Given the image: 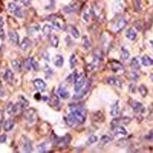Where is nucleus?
Returning <instances> with one entry per match:
<instances>
[{
    "mask_svg": "<svg viewBox=\"0 0 153 153\" xmlns=\"http://www.w3.org/2000/svg\"><path fill=\"white\" fill-rule=\"evenodd\" d=\"M71 113L66 117V123L69 126H73L76 124H81L85 121L86 110L77 105L70 106Z\"/></svg>",
    "mask_w": 153,
    "mask_h": 153,
    "instance_id": "obj_1",
    "label": "nucleus"
},
{
    "mask_svg": "<svg viewBox=\"0 0 153 153\" xmlns=\"http://www.w3.org/2000/svg\"><path fill=\"white\" fill-rule=\"evenodd\" d=\"M85 76L83 73H80L76 75V79L74 81V91L75 92L77 93L80 91L81 87L85 84Z\"/></svg>",
    "mask_w": 153,
    "mask_h": 153,
    "instance_id": "obj_2",
    "label": "nucleus"
},
{
    "mask_svg": "<svg viewBox=\"0 0 153 153\" xmlns=\"http://www.w3.org/2000/svg\"><path fill=\"white\" fill-rule=\"evenodd\" d=\"M24 66L27 71H31L33 70L35 71H38V64L36 62L33 57H28L24 63Z\"/></svg>",
    "mask_w": 153,
    "mask_h": 153,
    "instance_id": "obj_3",
    "label": "nucleus"
},
{
    "mask_svg": "<svg viewBox=\"0 0 153 153\" xmlns=\"http://www.w3.org/2000/svg\"><path fill=\"white\" fill-rule=\"evenodd\" d=\"M8 9H9V11L11 12V13H13V14L16 15L17 17L19 18H23V12L22 9L21 8L18 6L16 3L14 2H10L8 5Z\"/></svg>",
    "mask_w": 153,
    "mask_h": 153,
    "instance_id": "obj_4",
    "label": "nucleus"
},
{
    "mask_svg": "<svg viewBox=\"0 0 153 153\" xmlns=\"http://www.w3.org/2000/svg\"><path fill=\"white\" fill-rule=\"evenodd\" d=\"M91 80H88L87 82H85L84 85L81 87V89H80V91L76 93V94H75V95L74 96V99H80V98L83 97L84 96H85L86 94L87 93V91H89V88L91 87Z\"/></svg>",
    "mask_w": 153,
    "mask_h": 153,
    "instance_id": "obj_5",
    "label": "nucleus"
},
{
    "mask_svg": "<svg viewBox=\"0 0 153 153\" xmlns=\"http://www.w3.org/2000/svg\"><path fill=\"white\" fill-rule=\"evenodd\" d=\"M24 117L28 122H35L37 117L36 112H35V110H34V109H30V110H26V111L24 113Z\"/></svg>",
    "mask_w": 153,
    "mask_h": 153,
    "instance_id": "obj_6",
    "label": "nucleus"
},
{
    "mask_svg": "<svg viewBox=\"0 0 153 153\" xmlns=\"http://www.w3.org/2000/svg\"><path fill=\"white\" fill-rule=\"evenodd\" d=\"M22 148L23 152H31L33 150L31 141L27 137L22 138Z\"/></svg>",
    "mask_w": 153,
    "mask_h": 153,
    "instance_id": "obj_7",
    "label": "nucleus"
},
{
    "mask_svg": "<svg viewBox=\"0 0 153 153\" xmlns=\"http://www.w3.org/2000/svg\"><path fill=\"white\" fill-rule=\"evenodd\" d=\"M7 113H9V115H13L15 113H17L19 110H21V108L19 106V103H16V104H14L12 103H9V105L7 106Z\"/></svg>",
    "mask_w": 153,
    "mask_h": 153,
    "instance_id": "obj_8",
    "label": "nucleus"
},
{
    "mask_svg": "<svg viewBox=\"0 0 153 153\" xmlns=\"http://www.w3.org/2000/svg\"><path fill=\"white\" fill-rule=\"evenodd\" d=\"M33 84L38 91H44L46 88V84L42 79H35L33 81Z\"/></svg>",
    "mask_w": 153,
    "mask_h": 153,
    "instance_id": "obj_9",
    "label": "nucleus"
},
{
    "mask_svg": "<svg viewBox=\"0 0 153 153\" xmlns=\"http://www.w3.org/2000/svg\"><path fill=\"white\" fill-rule=\"evenodd\" d=\"M4 80L5 81L9 83V84H12L13 83V80H14V74L12 73V71L11 70L8 69L6 70V71L4 74Z\"/></svg>",
    "mask_w": 153,
    "mask_h": 153,
    "instance_id": "obj_10",
    "label": "nucleus"
},
{
    "mask_svg": "<svg viewBox=\"0 0 153 153\" xmlns=\"http://www.w3.org/2000/svg\"><path fill=\"white\" fill-rule=\"evenodd\" d=\"M129 104L131 105L132 108L133 109V110L136 112V113H140V112L143 111V104L139 103V102H137V101L131 100V102H129Z\"/></svg>",
    "mask_w": 153,
    "mask_h": 153,
    "instance_id": "obj_11",
    "label": "nucleus"
},
{
    "mask_svg": "<svg viewBox=\"0 0 153 153\" xmlns=\"http://www.w3.org/2000/svg\"><path fill=\"white\" fill-rule=\"evenodd\" d=\"M70 141H71V136L69 135H66L65 137H62L61 139H59L58 140V146H61V147H66L67 146H68Z\"/></svg>",
    "mask_w": 153,
    "mask_h": 153,
    "instance_id": "obj_12",
    "label": "nucleus"
},
{
    "mask_svg": "<svg viewBox=\"0 0 153 153\" xmlns=\"http://www.w3.org/2000/svg\"><path fill=\"white\" fill-rule=\"evenodd\" d=\"M9 38H10L11 42H12L15 45H17L19 43V37L18 33L16 31H10L9 32Z\"/></svg>",
    "mask_w": 153,
    "mask_h": 153,
    "instance_id": "obj_13",
    "label": "nucleus"
},
{
    "mask_svg": "<svg viewBox=\"0 0 153 153\" xmlns=\"http://www.w3.org/2000/svg\"><path fill=\"white\" fill-rule=\"evenodd\" d=\"M126 25L127 22L126 19H120V20L117 22L116 25H115V30H116V31H120L124 27H126Z\"/></svg>",
    "mask_w": 153,
    "mask_h": 153,
    "instance_id": "obj_14",
    "label": "nucleus"
},
{
    "mask_svg": "<svg viewBox=\"0 0 153 153\" xmlns=\"http://www.w3.org/2000/svg\"><path fill=\"white\" fill-rule=\"evenodd\" d=\"M78 9V5L76 3H71L70 5H68L67 6H65L64 11H65L66 13H71V12H76Z\"/></svg>",
    "mask_w": 153,
    "mask_h": 153,
    "instance_id": "obj_15",
    "label": "nucleus"
},
{
    "mask_svg": "<svg viewBox=\"0 0 153 153\" xmlns=\"http://www.w3.org/2000/svg\"><path fill=\"white\" fill-rule=\"evenodd\" d=\"M110 65H111V69L113 72H118L120 71H123V66L120 62H117L116 61H112Z\"/></svg>",
    "mask_w": 153,
    "mask_h": 153,
    "instance_id": "obj_16",
    "label": "nucleus"
},
{
    "mask_svg": "<svg viewBox=\"0 0 153 153\" xmlns=\"http://www.w3.org/2000/svg\"><path fill=\"white\" fill-rule=\"evenodd\" d=\"M106 81H107L108 84H110V85L117 86V87H121V81H120L118 78H117V77L110 76V77H108Z\"/></svg>",
    "mask_w": 153,
    "mask_h": 153,
    "instance_id": "obj_17",
    "label": "nucleus"
},
{
    "mask_svg": "<svg viewBox=\"0 0 153 153\" xmlns=\"http://www.w3.org/2000/svg\"><path fill=\"white\" fill-rule=\"evenodd\" d=\"M113 132H114V134L116 136H120V135H121V136H126L127 134L126 130L122 126H116L115 128H113Z\"/></svg>",
    "mask_w": 153,
    "mask_h": 153,
    "instance_id": "obj_18",
    "label": "nucleus"
},
{
    "mask_svg": "<svg viewBox=\"0 0 153 153\" xmlns=\"http://www.w3.org/2000/svg\"><path fill=\"white\" fill-rule=\"evenodd\" d=\"M57 92H58V94L60 95V97H61V98H63V99H68V98L69 97L70 94L65 87H60L59 89H58V91H57Z\"/></svg>",
    "mask_w": 153,
    "mask_h": 153,
    "instance_id": "obj_19",
    "label": "nucleus"
},
{
    "mask_svg": "<svg viewBox=\"0 0 153 153\" xmlns=\"http://www.w3.org/2000/svg\"><path fill=\"white\" fill-rule=\"evenodd\" d=\"M54 63L56 67H57V68H61L63 66V65H64V57L61 55H60V54H57L54 57Z\"/></svg>",
    "mask_w": 153,
    "mask_h": 153,
    "instance_id": "obj_20",
    "label": "nucleus"
},
{
    "mask_svg": "<svg viewBox=\"0 0 153 153\" xmlns=\"http://www.w3.org/2000/svg\"><path fill=\"white\" fill-rule=\"evenodd\" d=\"M31 45V41H30L28 38H25L22 40V43L20 44V48H21L22 50L25 51L28 48H29Z\"/></svg>",
    "mask_w": 153,
    "mask_h": 153,
    "instance_id": "obj_21",
    "label": "nucleus"
},
{
    "mask_svg": "<svg viewBox=\"0 0 153 153\" xmlns=\"http://www.w3.org/2000/svg\"><path fill=\"white\" fill-rule=\"evenodd\" d=\"M142 63L144 66H152L153 65V59H152L151 57H149L148 55H144L142 57Z\"/></svg>",
    "mask_w": 153,
    "mask_h": 153,
    "instance_id": "obj_22",
    "label": "nucleus"
},
{
    "mask_svg": "<svg viewBox=\"0 0 153 153\" xmlns=\"http://www.w3.org/2000/svg\"><path fill=\"white\" fill-rule=\"evenodd\" d=\"M19 102H18V103H19V106H20V108H21V110H22V109H25V108H26L27 106H28V104H29V103H28V101L25 98H24L23 97H19Z\"/></svg>",
    "mask_w": 153,
    "mask_h": 153,
    "instance_id": "obj_23",
    "label": "nucleus"
},
{
    "mask_svg": "<svg viewBox=\"0 0 153 153\" xmlns=\"http://www.w3.org/2000/svg\"><path fill=\"white\" fill-rule=\"evenodd\" d=\"M14 125H15L14 120L9 119V120H8L5 123V124H4V129H5V131H6V132L10 131L11 129L14 127Z\"/></svg>",
    "mask_w": 153,
    "mask_h": 153,
    "instance_id": "obj_24",
    "label": "nucleus"
},
{
    "mask_svg": "<svg viewBox=\"0 0 153 153\" xmlns=\"http://www.w3.org/2000/svg\"><path fill=\"white\" fill-rule=\"evenodd\" d=\"M119 110H120V107H119V101H117L112 106L111 111H110V115L113 117H116L119 113Z\"/></svg>",
    "mask_w": 153,
    "mask_h": 153,
    "instance_id": "obj_25",
    "label": "nucleus"
},
{
    "mask_svg": "<svg viewBox=\"0 0 153 153\" xmlns=\"http://www.w3.org/2000/svg\"><path fill=\"white\" fill-rule=\"evenodd\" d=\"M59 103V99L57 97V96L55 95V94H53L50 99V103H49L50 106H53V107H56V106H58Z\"/></svg>",
    "mask_w": 153,
    "mask_h": 153,
    "instance_id": "obj_26",
    "label": "nucleus"
},
{
    "mask_svg": "<svg viewBox=\"0 0 153 153\" xmlns=\"http://www.w3.org/2000/svg\"><path fill=\"white\" fill-rule=\"evenodd\" d=\"M129 56H130V54H129V51L126 49L125 48H122L121 49V54H120V57L123 61H126L129 58Z\"/></svg>",
    "mask_w": 153,
    "mask_h": 153,
    "instance_id": "obj_27",
    "label": "nucleus"
},
{
    "mask_svg": "<svg viewBox=\"0 0 153 153\" xmlns=\"http://www.w3.org/2000/svg\"><path fill=\"white\" fill-rule=\"evenodd\" d=\"M126 37L128 38H129V40H135L136 38V31H134L132 28H129L128 31H127L126 32Z\"/></svg>",
    "mask_w": 153,
    "mask_h": 153,
    "instance_id": "obj_28",
    "label": "nucleus"
},
{
    "mask_svg": "<svg viewBox=\"0 0 153 153\" xmlns=\"http://www.w3.org/2000/svg\"><path fill=\"white\" fill-rule=\"evenodd\" d=\"M133 6L137 12H141L142 6H141V0H132Z\"/></svg>",
    "mask_w": 153,
    "mask_h": 153,
    "instance_id": "obj_29",
    "label": "nucleus"
},
{
    "mask_svg": "<svg viewBox=\"0 0 153 153\" xmlns=\"http://www.w3.org/2000/svg\"><path fill=\"white\" fill-rule=\"evenodd\" d=\"M50 42H51V45L54 48H57V45H58V43H59L58 38H57V36H55V35L51 36Z\"/></svg>",
    "mask_w": 153,
    "mask_h": 153,
    "instance_id": "obj_30",
    "label": "nucleus"
},
{
    "mask_svg": "<svg viewBox=\"0 0 153 153\" xmlns=\"http://www.w3.org/2000/svg\"><path fill=\"white\" fill-rule=\"evenodd\" d=\"M51 30H52V28H51L49 25H45L43 27L44 35L48 36V35L51 34Z\"/></svg>",
    "mask_w": 153,
    "mask_h": 153,
    "instance_id": "obj_31",
    "label": "nucleus"
},
{
    "mask_svg": "<svg viewBox=\"0 0 153 153\" xmlns=\"http://www.w3.org/2000/svg\"><path fill=\"white\" fill-rule=\"evenodd\" d=\"M131 66H132V68L135 70L139 69V68H140V67H139V61H138V60L136 59V57H134V58L132 59V61H131Z\"/></svg>",
    "mask_w": 153,
    "mask_h": 153,
    "instance_id": "obj_32",
    "label": "nucleus"
},
{
    "mask_svg": "<svg viewBox=\"0 0 153 153\" xmlns=\"http://www.w3.org/2000/svg\"><path fill=\"white\" fill-rule=\"evenodd\" d=\"M139 91L142 95V97H146L147 94H148V90H147V88L144 85H141L139 87Z\"/></svg>",
    "mask_w": 153,
    "mask_h": 153,
    "instance_id": "obj_33",
    "label": "nucleus"
},
{
    "mask_svg": "<svg viewBox=\"0 0 153 153\" xmlns=\"http://www.w3.org/2000/svg\"><path fill=\"white\" fill-rule=\"evenodd\" d=\"M76 63H77V60H76V57H75L74 54H72V55L71 56V58H70V65H71V68H74L76 65Z\"/></svg>",
    "mask_w": 153,
    "mask_h": 153,
    "instance_id": "obj_34",
    "label": "nucleus"
},
{
    "mask_svg": "<svg viewBox=\"0 0 153 153\" xmlns=\"http://www.w3.org/2000/svg\"><path fill=\"white\" fill-rule=\"evenodd\" d=\"M12 66L16 71H19L21 68V63L17 60H14L12 61Z\"/></svg>",
    "mask_w": 153,
    "mask_h": 153,
    "instance_id": "obj_35",
    "label": "nucleus"
},
{
    "mask_svg": "<svg viewBox=\"0 0 153 153\" xmlns=\"http://www.w3.org/2000/svg\"><path fill=\"white\" fill-rule=\"evenodd\" d=\"M71 32L72 35H73L75 38H77L80 37V32H79V31L77 30V28H76V27H72L71 29Z\"/></svg>",
    "mask_w": 153,
    "mask_h": 153,
    "instance_id": "obj_36",
    "label": "nucleus"
},
{
    "mask_svg": "<svg viewBox=\"0 0 153 153\" xmlns=\"http://www.w3.org/2000/svg\"><path fill=\"white\" fill-rule=\"evenodd\" d=\"M97 141V137L96 136H91L90 137L88 138V140H87V143L88 145H91L94 144V143Z\"/></svg>",
    "mask_w": 153,
    "mask_h": 153,
    "instance_id": "obj_37",
    "label": "nucleus"
},
{
    "mask_svg": "<svg viewBox=\"0 0 153 153\" xmlns=\"http://www.w3.org/2000/svg\"><path fill=\"white\" fill-rule=\"evenodd\" d=\"M112 139V138L109 136H103L101 138V143L103 144H106V143H109Z\"/></svg>",
    "mask_w": 153,
    "mask_h": 153,
    "instance_id": "obj_38",
    "label": "nucleus"
},
{
    "mask_svg": "<svg viewBox=\"0 0 153 153\" xmlns=\"http://www.w3.org/2000/svg\"><path fill=\"white\" fill-rule=\"evenodd\" d=\"M129 79L132 80H138V79H139V75L136 73H135V72H132V73H130V74H129Z\"/></svg>",
    "mask_w": 153,
    "mask_h": 153,
    "instance_id": "obj_39",
    "label": "nucleus"
},
{
    "mask_svg": "<svg viewBox=\"0 0 153 153\" xmlns=\"http://www.w3.org/2000/svg\"><path fill=\"white\" fill-rule=\"evenodd\" d=\"M6 141V136H5V134L3 135H1L0 136V143H3Z\"/></svg>",
    "mask_w": 153,
    "mask_h": 153,
    "instance_id": "obj_40",
    "label": "nucleus"
},
{
    "mask_svg": "<svg viewBox=\"0 0 153 153\" xmlns=\"http://www.w3.org/2000/svg\"><path fill=\"white\" fill-rule=\"evenodd\" d=\"M146 139H149V140H153V130L150 131L149 134L146 136Z\"/></svg>",
    "mask_w": 153,
    "mask_h": 153,
    "instance_id": "obj_41",
    "label": "nucleus"
},
{
    "mask_svg": "<svg viewBox=\"0 0 153 153\" xmlns=\"http://www.w3.org/2000/svg\"><path fill=\"white\" fill-rule=\"evenodd\" d=\"M2 120H3V113L2 110H0V129H1V126H2Z\"/></svg>",
    "mask_w": 153,
    "mask_h": 153,
    "instance_id": "obj_42",
    "label": "nucleus"
},
{
    "mask_svg": "<svg viewBox=\"0 0 153 153\" xmlns=\"http://www.w3.org/2000/svg\"><path fill=\"white\" fill-rule=\"evenodd\" d=\"M30 2H31V0H22V2L25 5H29Z\"/></svg>",
    "mask_w": 153,
    "mask_h": 153,
    "instance_id": "obj_43",
    "label": "nucleus"
},
{
    "mask_svg": "<svg viewBox=\"0 0 153 153\" xmlns=\"http://www.w3.org/2000/svg\"><path fill=\"white\" fill-rule=\"evenodd\" d=\"M3 21H2V19L1 17H0V28H2V26H3Z\"/></svg>",
    "mask_w": 153,
    "mask_h": 153,
    "instance_id": "obj_44",
    "label": "nucleus"
},
{
    "mask_svg": "<svg viewBox=\"0 0 153 153\" xmlns=\"http://www.w3.org/2000/svg\"><path fill=\"white\" fill-rule=\"evenodd\" d=\"M150 77H151V80H152V81L153 82V74H152L150 75Z\"/></svg>",
    "mask_w": 153,
    "mask_h": 153,
    "instance_id": "obj_45",
    "label": "nucleus"
},
{
    "mask_svg": "<svg viewBox=\"0 0 153 153\" xmlns=\"http://www.w3.org/2000/svg\"><path fill=\"white\" fill-rule=\"evenodd\" d=\"M15 2H22V0H13Z\"/></svg>",
    "mask_w": 153,
    "mask_h": 153,
    "instance_id": "obj_46",
    "label": "nucleus"
}]
</instances>
